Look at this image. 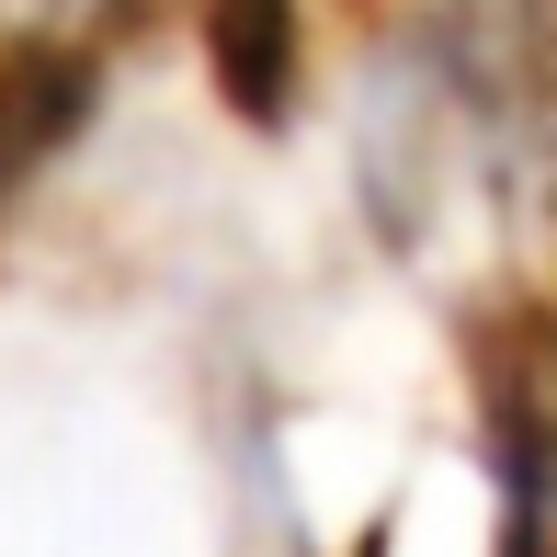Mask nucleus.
<instances>
[{"label":"nucleus","mask_w":557,"mask_h":557,"mask_svg":"<svg viewBox=\"0 0 557 557\" xmlns=\"http://www.w3.org/2000/svg\"><path fill=\"white\" fill-rule=\"evenodd\" d=\"M91 114V58L58 35H0V206L69 148V125Z\"/></svg>","instance_id":"f257e3e1"},{"label":"nucleus","mask_w":557,"mask_h":557,"mask_svg":"<svg viewBox=\"0 0 557 557\" xmlns=\"http://www.w3.org/2000/svg\"><path fill=\"white\" fill-rule=\"evenodd\" d=\"M206 58L227 114L285 125L296 114V0H206Z\"/></svg>","instance_id":"f03ea898"}]
</instances>
